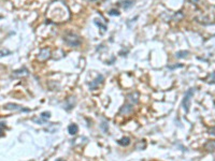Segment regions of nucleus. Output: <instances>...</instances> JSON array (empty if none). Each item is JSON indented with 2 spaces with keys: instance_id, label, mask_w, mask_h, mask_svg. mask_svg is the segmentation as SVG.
<instances>
[{
  "instance_id": "nucleus-13",
  "label": "nucleus",
  "mask_w": 215,
  "mask_h": 161,
  "mask_svg": "<svg viewBox=\"0 0 215 161\" xmlns=\"http://www.w3.org/2000/svg\"><path fill=\"white\" fill-rule=\"evenodd\" d=\"M119 145H122V146H128L130 144V139L129 138H122L121 140L117 141Z\"/></svg>"
},
{
  "instance_id": "nucleus-10",
  "label": "nucleus",
  "mask_w": 215,
  "mask_h": 161,
  "mask_svg": "<svg viewBox=\"0 0 215 161\" xmlns=\"http://www.w3.org/2000/svg\"><path fill=\"white\" fill-rule=\"evenodd\" d=\"M78 131H79V127H78V125H75V124H72V125H70L69 127H68V132H69L71 135L76 134Z\"/></svg>"
},
{
  "instance_id": "nucleus-21",
  "label": "nucleus",
  "mask_w": 215,
  "mask_h": 161,
  "mask_svg": "<svg viewBox=\"0 0 215 161\" xmlns=\"http://www.w3.org/2000/svg\"><path fill=\"white\" fill-rule=\"evenodd\" d=\"M4 130H2V129H0V138H1V136H4Z\"/></svg>"
},
{
  "instance_id": "nucleus-23",
  "label": "nucleus",
  "mask_w": 215,
  "mask_h": 161,
  "mask_svg": "<svg viewBox=\"0 0 215 161\" xmlns=\"http://www.w3.org/2000/svg\"><path fill=\"white\" fill-rule=\"evenodd\" d=\"M1 17H2V16H1V15H0V20H1Z\"/></svg>"
},
{
  "instance_id": "nucleus-1",
  "label": "nucleus",
  "mask_w": 215,
  "mask_h": 161,
  "mask_svg": "<svg viewBox=\"0 0 215 161\" xmlns=\"http://www.w3.org/2000/svg\"><path fill=\"white\" fill-rule=\"evenodd\" d=\"M63 41L66 43L67 45L72 46V47H76V46H80L81 43H82V40L79 36L76 34H73V33H69V34H66L63 37Z\"/></svg>"
},
{
  "instance_id": "nucleus-19",
  "label": "nucleus",
  "mask_w": 215,
  "mask_h": 161,
  "mask_svg": "<svg viewBox=\"0 0 215 161\" xmlns=\"http://www.w3.org/2000/svg\"><path fill=\"white\" fill-rule=\"evenodd\" d=\"M209 133L212 135H215V127H213V128H211L210 130H209Z\"/></svg>"
},
{
  "instance_id": "nucleus-4",
  "label": "nucleus",
  "mask_w": 215,
  "mask_h": 161,
  "mask_svg": "<svg viewBox=\"0 0 215 161\" xmlns=\"http://www.w3.org/2000/svg\"><path fill=\"white\" fill-rule=\"evenodd\" d=\"M133 111V105L131 103H125L121 108V110H119V114L121 115H128V114H131Z\"/></svg>"
},
{
  "instance_id": "nucleus-22",
  "label": "nucleus",
  "mask_w": 215,
  "mask_h": 161,
  "mask_svg": "<svg viewBox=\"0 0 215 161\" xmlns=\"http://www.w3.org/2000/svg\"><path fill=\"white\" fill-rule=\"evenodd\" d=\"M190 1H195V2H196V1H197V0H190Z\"/></svg>"
},
{
  "instance_id": "nucleus-3",
  "label": "nucleus",
  "mask_w": 215,
  "mask_h": 161,
  "mask_svg": "<svg viewBox=\"0 0 215 161\" xmlns=\"http://www.w3.org/2000/svg\"><path fill=\"white\" fill-rule=\"evenodd\" d=\"M6 110H10V111H18V112H29V109H25L23 106L13 103H8L4 106Z\"/></svg>"
},
{
  "instance_id": "nucleus-18",
  "label": "nucleus",
  "mask_w": 215,
  "mask_h": 161,
  "mask_svg": "<svg viewBox=\"0 0 215 161\" xmlns=\"http://www.w3.org/2000/svg\"><path fill=\"white\" fill-rule=\"evenodd\" d=\"M182 17H183V14L181 13V12H179V13H178V15H176V14L173 18H174V20H181V18H182Z\"/></svg>"
},
{
  "instance_id": "nucleus-11",
  "label": "nucleus",
  "mask_w": 215,
  "mask_h": 161,
  "mask_svg": "<svg viewBox=\"0 0 215 161\" xmlns=\"http://www.w3.org/2000/svg\"><path fill=\"white\" fill-rule=\"evenodd\" d=\"M204 148L209 151L215 150V141H208L207 143H205Z\"/></svg>"
},
{
  "instance_id": "nucleus-7",
  "label": "nucleus",
  "mask_w": 215,
  "mask_h": 161,
  "mask_svg": "<svg viewBox=\"0 0 215 161\" xmlns=\"http://www.w3.org/2000/svg\"><path fill=\"white\" fill-rule=\"evenodd\" d=\"M51 57V49L45 47L40 51L39 55H38V59L39 60H47Z\"/></svg>"
},
{
  "instance_id": "nucleus-6",
  "label": "nucleus",
  "mask_w": 215,
  "mask_h": 161,
  "mask_svg": "<svg viewBox=\"0 0 215 161\" xmlns=\"http://www.w3.org/2000/svg\"><path fill=\"white\" fill-rule=\"evenodd\" d=\"M139 92L138 91H133V92H130L128 96H127V101L128 103H131V104H137L138 102H139Z\"/></svg>"
},
{
  "instance_id": "nucleus-12",
  "label": "nucleus",
  "mask_w": 215,
  "mask_h": 161,
  "mask_svg": "<svg viewBox=\"0 0 215 161\" xmlns=\"http://www.w3.org/2000/svg\"><path fill=\"white\" fill-rule=\"evenodd\" d=\"M135 4V0H125V1H123L122 2V7L125 9V10H127V9H129V8H131Z\"/></svg>"
},
{
  "instance_id": "nucleus-5",
  "label": "nucleus",
  "mask_w": 215,
  "mask_h": 161,
  "mask_svg": "<svg viewBox=\"0 0 215 161\" xmlns=\"http://www.w3.org/2000/svg\"><path fill=\"white\" fill-rule=\"evenodd\" d=\"M103 79H104V77H103L101 74H100V75H98L96 79H94V81H92V82L90 83V88L93 89V90H94V89H97L103 83Z\"/></svg>"
},
{
  "instance_id": "nucleus-20",
  "label": "nucleus",
  "mask_w": 215,
  "mask_h": 161,
  "mask_svg": "<svg viewBox=\"0 0 215 161\" xmlns=\"http://www.w3.org/2000/svg\"><path fill=\"white\" fill-rule=\"evenodd\" d=\"M179 67H182V65H178V66H173V67H169V69H174V68H179Z\"/></svg>"
},
{
  "instance_id": "nucleus-2",
  "label": "nucleus",
  "mask_w": 215,
  "mask_h": 161,
  "mask_svg": "<svg viewBox=\"0 0 215 161\" xmlns=\"http://www.w3.org/2000/svg\"><path fill=\"white\" fill-rule=\"evenodd\" d=\"M195 92H196V88H189L188 90L185 92V96H184V99H183V108H184L186 113L189 111L192 98L194 97V94H195Z\"/></svg>"
},
{
  "instance_id": "nucleus-8",
  "label": "nucleus",
  "mask_w": 215,
  "mask_h": 161,
  "mask_svg": "<svg viewBox=\"0 0 215 161\" xmlns=\"http://www.w3.org/2000/svg\"><path fill=\"white\" fill-rule=\"evenodd\" d=\"M26 75H28V70L26 68H22L20 70L14 71L13 74H12V77H20V76H26Z\"/></svg>"
},
{
  "instance_id": "nucleus-17",
  "label": "nucleus",
  "mask_w": 215,
  "mask_h": 161,
  "mask_svg": "<svg viewBox=\"0 0 215 161\" xmlns=\"http://www.w3.org/2000/svg\"><path fill=\"white\" fill-rule=\"evenodd\" d=\"M109 14H110V15H116V16H118V15H119V12L117 10H114V9H113V10L110 11Z\"/></svg>"
},
{
  "instance_id": "nucleus-14",
  "label": "nucleus",
  "mask_w": 215,
  "mask_h": 161,
  "mask_svg": "<svg viewBox=\"0 0 215 161\" xmlns=\"http://www.w3.org/2000/svg\"><path fill=\"white\" fill-rule=\"evenodd\" d=\"M189 53L187 52V51H180V52H178L176 54V58H185V57H187V55H188Z\"/></svg>"
},
{
  "instance_id": "nucleus-9",
  "label": "nucleus",
  "mask_w": 215,
  "mask_h": 161,
  "mask_svg": "<svg viewBox=\"0 0 215 161\" xmlns=\"http://www.w3.org/2000/svg\"><path fill=\"white\" fill-rule=\"evenodd\" d=\"M75 104V99L73 97H70V98L67 99L66 103H65V109L66 110H71Z\"/></svg>"
},
{
  "instance_id": "nucleus-15",
  "label": "nucleus",
  "mask_w": 215,
  "mask_h": 161,
  "mask_svg": "<svg viewBox=\"0 0 215 161\" xmlns=\"http://www.w3.org/2000/svg\"><path fill=\"white\" fill-rule=\"evenodd\" d=\"M11 52L9 51V49H0V58L1 57H4V56H8V55H10Z\"/></svg>"
},
{
  "instance_id": "nucleus-16",
  "label": "nucleus",
  "mask_w": 215,
  "mask_h": 161,
  "mask_svg": "<svg viewBox=\"0 0 215 161\" xmlns=\"http://www.w3.org/2000/svg\"><path fill=\"white\" fill-rule=\"evenodd\" d=\"M51 117V113L50 112H44L41 114V119H43L44 122H47V119Z\"/></svg>"
}]
</instances>
